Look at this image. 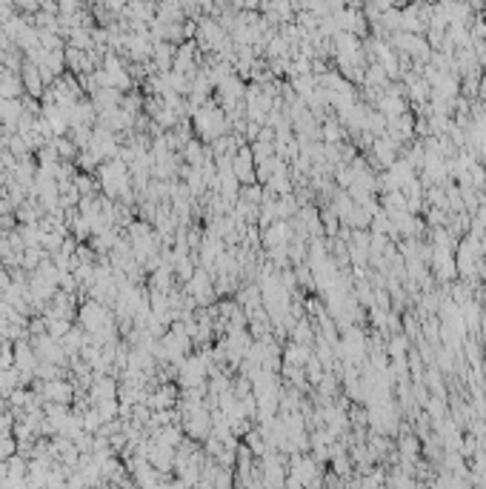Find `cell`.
Listing matches in <instances>:
<instances>
[{
	"label": "cell",
	"mask_w": 486,
	"mask_h": 489,
	"mask_svg": "<svg viewBox=\"0 0 486 489\" xmlns=\"http://www.w3.org/2000/svg\"><path fill=\"white\" fill-rule=\"evenodd\" d=\"M34 352H37V361H46V363H54V366L66 363V355H63L61 343H57L52 335H46V332L34 338Z\"/></svg>",
	"instance_id": "cell-4"
},
{
	"label": "cell",
	"mask_w": 486,
	"mask_h": 489,
	"mask_svg": "<svg viewBox=\"0 0 486 489\" xmlns=\"http://www.w3.org/2000/svg\"><path fill=\"white\" fill-rule=\"evenodd\" d=\"M309 358H312L309 346H301V343H295V341L286 346V363H289V366H303Z\"/></svg>",
	"instance_id": "cell-8"
},
{
	"label": "cell",
	"mask_w": 486,
	"mask_h": 489,
	"mask_svg": "<svg viewBox=\"0 0 486 489\" xmlns=\"http://www.w3.org/2000/svg\"><path fill=\"white\" fill-rule=\"evenodd\" d=\"M261 238H263V246H266V249H286L289 241H292V229H289L286 221H275L272 226L263 229Z\"/></svg>",
	"instance_id": "cell-5"
},
{
	"label": "cell",
	"mask_w": 486,
	"mask_h": 489,
	"mask_svg": "<svg viewBox=\"0 0 486 489\" xmlns=\"http://www.w3.org/2000/svg\"><path fill=\"white\" fill-rule=\"evenodd\" d=\"M12 289V278H9V272L6 269H0V292H9Z\"/></svg>",
	"instance_id": "cell-15"
},
{
	"label": "cell",
	"mask_w": 486,
	"mask_h": 489,
	"mask_svg": "<svg viewBox=\"0 0 486 489\" xmlns=\"http://www.w3.org/2000/svg\"><path fill=\"white\" fill-rule=\"evenodd\" d=\"M43 261H46V255H43V249H41V246L23 249V255H21V266H23V269H29V272H37Z\"/></svg>",
	"instance_id": "cell-9"
},
{
	"label": "cell",
	"mask_w": 486,
	"mask_h": 489,
	"mask_svg": "<svg viewBox=\"0 0 486 489\" xmlns=\"http://www.w3.org/2000/svg\"><path fill=\"white\" fill-rule=\"evenodd\" d=\"M341 134H343V132H341L335 123H326V126H323V138H326L329 143H332V141L338 143V141H341Z\"/></svg>",
	"instance_id": "cell-14"
},
{
	"label": "cell",
	"mask_w": 486,
	"mask_h": 489,
	"mask_svg": "<svg viewBox=\"0 0 486 489\" xmlns=\"http://www.w3.org/2000/svg\"><path fill=\"white\" fill-rule=\"evenodd\" d=\"M37 352H34V346H29L26 341H17V346H14V366H21V372L23 375H32L34 369H37Z\"/></svg>",
	"instance_id": "cell-6"
},
{
	"label": "cell",
	"mask_w": 486,
	"mask_h": 489,
	"mask_svg": "<svg viewBox=\"0 0 486 489\" xmlns=\"http://www.w3.org/2000/svg\"><path fill=\"white\" fill-rule=\"evenodd\" d=\"M192 123H194V132H198L203 141H212V143H215V141L221 138V134L226 132L229 117H226V112H223L215 101H209V103H203L198 112L192 114Z\"/></svg>",
	"instance_id": "cell-1"
},
{
	"label": "cell",
	"mask_w": 486,
	"mask_h": 489,
	"mask_svg": "<svg viewBox=\"0 0 486 489\" xmlns=\"http://www.w3.org/2000/svg\"><path fill=\"white\" fill-rule=\"evenodd\" d=\"M46 395H49V398H61V401H66V398H69V386L61 383V381H49V383H46Z\"/></svg>",
	"instance_id": "cell-12"
},
{
	"label": "cell",
	"mask_w": 486,
	"mask_h": 489,
	"mask_svg": "<svg viewBox=\"0 0 486 489\" xmlns=\"http://www.w3.org/2000/svg\"><path fill=\"white\" fill-rule=\"evenodd\" d=\"M77 318H81V329L86 332L89 338L101 335L103 329L114 326V321H112V312L106 309V303H97V301H92V298L81 306V312H77Z\"/></svg>",
	"instance_id": "cell-2"
},
{
	"label": "cell",
	"mask_w": 486,
	"mask_h": 489,
	"mask_svg": "<svg viewBox=\"0 0 486 489\" xmlns=\"http://www.w3.org/2000/svg\"><path fill=\"white\" fill-rule=\"evenodd\" d=\"M232 172H235V178L243 183V186H252L258 181V172H255V158H252V149L243 143L235 158H232Z\"/></svg>",
	"instance_id": "cell-3"
},
{
	"label": "cell",
	"mask_w": 486,
	"mask_h": 489,
	"mask_svg": "<svg viewBox=\"0 0 486 489\" xmlns=\"http://www.w3.org/2000/svg\"><path fill=\"white\" fill-rule=\"evenodd\" d=\"M52 146H54V152H57V158H72V154L77 152V149H74V143H72V141H66V138H54V141H52Z\"/></svg>",
	"instance_id": "cell-11"
},
{
	"label": "cell",
	"mask_w": 486,
	"mask_h": 489,
	"mask_svg": "<svg viewBox=\"0 0 486 489\" xmlns=\"http://www.w3.org/2000/svg\"><path fill=\"white\" fill-rule=\"evenodd\" d=\"M72 226H74V238H77V241H86L89 234H92V223H89L86 218H74Z\"/></svg>",
	"instance_id": "cell-13"
},
{
	"label": "cell",
	"mask_w": 486,
	"mask_h": 489,
	"mask_svg": "<svg viewBox=\"0 0 486 489\" xmlns=\"http://www.w3.org/2000/svg\"><path fill=\"white\" fill-rule=\"evenodd\" d=\"M363 81L369 83V86H383L386 83V72H383V66H369L366 72H363Z\"/></svg>",
	"instance_id": "cell-10"
},
{
	"label": "cell",
	"mask_w": 486,
	"mask_h": 489,
	"mask_svg": "<svg viewBox=\"0 0 486 489\" xmlns=\"http://www.w3.org/2000/svg\"><path fill=\"white\" fill-rule=\"evenodd\" d=\"M21 74H23V86H26V92H29L32 97H41V92H43L46 83H43V77H41V69H37V63L23 61Z\"/></svg>",
	"instance_id": "cell-7"
},
{
	"label": "cell",
	"mask_w": 486,
	"mask_h": 489,
	"mask_svg": "<svg viewBox=\"0 0 486 489\" xmlns=\"http://www.w3.org/2000/svg\"><path fill=\"white\" fill-rule=\"evenodd\" d=\"M480 92H483V97H486V77H483V83H480Z\"/></svg>",
	"instance_id": "cell-16"
}]
</instances>
